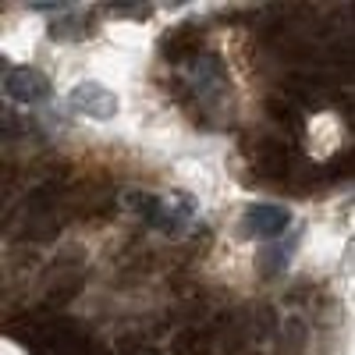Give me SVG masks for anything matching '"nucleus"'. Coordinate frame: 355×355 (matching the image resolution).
<instances>
[{
    "mask_svg": "<svg viewBox=\"0 0 355 355\" xmlns=\"http://www.w3.org/2000/svg\"><path fill=\"white\" fill-rule=\"evenodd\" d=\"M68 103H71L75 114H85V117H93V121H110V117L117 114V96L110 93V89L96 85V82L75 85Z\"/></svg>",
    "mask_w": 355,
    "mask_h": 355,
    "instance_id": "nucleus-3",
    "label": "nucleus"
},
{
    "mask_svg": "<svg viewBox=\"0 0 355 355\" xmlns=\"http://www.w3.org/2000/svg\"><path fill=\"white\" fill-rule=\"evenodd\" d=\"M110 15H132V18H146L150 8H110Z\"/></svg>",
    "mask_w": 355,
    "mask_h": 355,
    "instance_id": "nucleus-13",
    "label": "nucleus"
},
{
    "mask_svg": "<svg viewBox=\"0 0 355 355\" xmlns=\"http://www.w3.org/2000/svg\"><path fill=\"white\" fill-rule=\"evenodd\" d=\"M171 355H217V334L214 331H182L171 345Z\"/></svg>",
    "mask_w": 355,
    "mask_h": 355,
    "instance_id": "nucleus-8",
    "label": "nucleus"
},
{
    "mask_svg": "<svg viewBox=\"0 0 355 355\" xmlns=\"http://www.w3.org/2000/svg\"><path fill=\"white\" fill-rule=\"evenodd\" d=\"M245 153H249L252 171H259L263 178H288L295 171V160H299V146L288 142V139L263 135L249 146Z\"/></svg>",
    "mask_w": 355,
    "mask_h": 355,
    "instance_id": "nucleus-1",
    "label": "nucleus"
},
{
    "mask_svg": "<svg viewBox=\"0 0 355 355\" xmlns=\"http://www.w3.org/2000/svg\"><path fill=\"white\" fill-rule=\"evenodd\" d=\"M284 263H288V249H266V252H263V270H266V274L281 270Z\"/></svg>",
    "mask_w": 355,
    "mask_h": 355,
    "instance_id": "nucleus-12",
    "label": "nucleus"
},
{
    "mask_svg": "<svg viewBox=\"0 0 355 355\" xmlns=\"http://www.w3.org/2000/svg\"><path fill=\"white\" fill-rule=\"evenodd\" d=\"M4 93L21 107H33L50 96V78L40 68H11L4 78Z\"/></svg>",
    "mask_w": 355,
    "mask_h": 355,
    "instance_id": "nucleus-4",
    "label": "nucleus"
},
{
    "mask_svg": "<svg viewBox=\"0 0 355 355\" xmlns=\"http://www.w3.org/2000/svg\"><path fill=\"white\" fill-rule=\"evenodd\" d=\"M189 89L199 96V100H214L227 89V71L220 64L217 53H199L192 68H189Z\"/></svg>",
    "mask_w": 355,
    "mask_h": 355,
    "instance_id": "nucleus-2",
    "label": "nucleus"
},
{
    "mask_svg": "<svg viewBox=\"0 0 355 355\" xmlns=\"http://www.w3.org/2000/svg\"><path fill=\"white\" fill-rule=\"evenodd\" d=\"M245 231L256 234V239H277V234L288 231L291 224V214L284 206H274V202H259V206H249L245 210Z\"/></svg>",
    "mask_w": 355,
    "mask_h": 355,
    "instance_id": "nucleus-5",
    "label": "nucleus"
},
{
    "mask_svg": "<svg viewBox=\"0 0 355 355\" xmlns=\"http://www.w3.org/2000/svg\"><path fill=\"white\" fill-rule=\"evenodd\" d=\"M192 220H196V202H192V196L174 192V196L160 199V210H157L153 227L164 231V234H182Z\"/></svg>",
    "mask_w": 355,
    "mask_h": 355,
    "instance_id": "nucleus-6",
    "label": "nucleus"
},
{
    "mask_svg": "<svg viewBox=\"0 0 355 355\" xmlns=\"http://www.w3.org/2000/svg\"><path fill=\"white\" fill-rule=\"evenodd\" d=\"M199 46H202V33H199L196 25H178L174 33H167L160 40V53H164V61H171V64L196 61Z\"/></svg>",
    "mask_w": 355,
    "mask_h": 355,
    "instance_id": "nucleus-7",
    "label": "nucleus"
},
{
    "mask_svg": "<svg viewBox=\"0 0 355 355\" xmlns=\"http://www.w3.org/2000/svg\"><path fill=\"white\" fill-rule=\"evenodd\" d=\"M306 348V327L299 320H288L284 323V341H281V355H302Z\"/></svg>",
    "mask_w": 355,
    "mask_h": 355,
    "instance_id": "nucleus-11",
    "label": "nucleus"
},
{
    "mask_svg": "<svg viewBox=\"0 0 355 355\" xmlns=\"http://www.w3.org/2000/svg\"><path fill=\"white\" fill-rule=\"evenodd\" d=\"M266 110H270V117L284 128V139L299 146V139H302V128H306V125H302V117L295 114V107H288V103H281V100H270V103H266Z\"/></svg>",
    "mask_w": 355,
    "mask_h": 355,
    "instance_id": "nucleus-9",
    "label": "nucleus"
},
{
    "mask_svg": "<svg viewBox=\"0 0 355 355\" xmlns=\"http://www.w3.org/2000/svg\"><path fill=\"white\" fill-rule=\"evenodd\" d=\"M125 210L135 214V217H142L146 224H153L157 220V210H160V199L150 196V192H132V196H125Z\"/></svg>",
    "mask_w": 355,
    "mask_h": 355,
    "instance_id": "nucleus-10",
    "label": "nucleus"
}]
</instances>
